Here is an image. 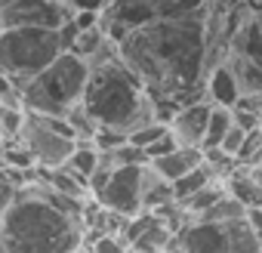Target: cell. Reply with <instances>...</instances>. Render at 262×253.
I'll list each match as a JSON object with an SVG mask.
<instances>
[{
    "label": "cell",
    "mask_w": 262,
    "mask_h": 253,
    "mask_svg": "<svg viewBox=\"0 0 262 253\" xmlns=\"http://www.w3.org/2000/svg\"><path fill=\"white\" fill-rule=\"evenodd\" d=\"M123 68H129L155 99H170L173 105L204 102V22L201 13L179 19H155L129 31L117 44Z\"/></svg>",
    "instance_id": "6da1fadb"
},
{
    "label": "cell",
    "mask_w": 262,
    "mask_h": 253,
    "mask_svg": "<svg viewBox=\"0 0 262 253\" xmlns=\"http://www.w3.org/2000/svg\"><path fill=\"white\" fill-rule=\"evenodd\" d=\"M77 247H83V225L43 201L40 176L25 182L0 216V253H74Z\"/></svg>",
    "instance_id": "7a4b0ae2"
},
{
    "label": "cell",
    "mask_w": 262,
    "mask_h": 253,
    "mask_svg": "<svg viewBox=\"0 0 262 253\" xmlns=\"http://www.w3.org/2000/svg\"><path fill=\"white\" fill-rule=\"evenodd\" d=\"M142 96H145L142 80L129 68H123V62H114V65L90 71L80 105L93 117L96 126L129 136L136 126V111H139Z\"/></svg>",
    "instance_id": "3957f363"
},
{
    "label": "cell",
    "mask_w": 262,
    "mask_h": 253,
    "mask_svg": "<svg viewBox=\"0 0 262 253\" xmlns=\"http://www.w3.org/2000/svg\"><path fill=\"white\" fill-rule=\"evenodd\" d=\"M86 65L74 53H59L40 74H34L22 90V108L40 117H62L65 108L80 102L86 87Z\"/></svg>",
    "instance_id": "277c9868"
},
{
    "label": "cell",
    "mask_w": 262,
    "mask_h": 253,
    "mask_svg": "<svg viewBox=\"0 0 262 253\" xmlns=\"http://www.w3.org/2000/svg\"><path fill=\"white\" fill-rule=\"evenodd\" d=\"M59 37L47 28H4L0 31V74L25 87L59 56Z\"/></svg>",
    "instance_id": "5b68a950"
},
{
    "label": "cell",
    "mask_w": 262,
    "mask_h": 253,
    "mask_svg": "<svg viewBox=\"0 0 262 253\" xmlns=\"http://www.w3.org/2000/svg\"><path fill=\"white\" fill-rule=\"evenodd\" d=\"M19 139L25 142L31 161L37 170H53L68 161L74 152V133L65 123V117H40L25 111V123L19 130Z\"/></svg>",
    "instance_id": "8992f818"
},
{
    "label": "cell",
    "mask_w": 262,
    "mask_h": 253,
    "mask_svg": "<svg viewBox=\"0 0 262 253\" xmlns=\"http://www.w3.org/2000/svg\"><path fill=\"white\" fill-rule=\"evenodd\" d=\"M68 10L53 0H7L0 10V25L4 28H47L59 31L68 22Z\"/></svg>",
    "instance_id": "52a82bcc"
},
{
    "label": "cell",
    "mask_w": 262,
    "mask_h": 253,
    "mask_svg": "<svg viewBox=\"0 0 262 253\" xmlns=\"http://www.w3.org/2000/svg\"><path fill=\"white\" fill-rule=\"evenodd\" d=\"M164 253H234V244L228 225H210L194 219L170 238Z\"/></svg>",
    "instance_id": "ba28073f"
},
{
    "label": "cell",
    "mask_w": 262,
    "mask_h": 253,
    "mask_svg": "<svg viewBox=\"0 0 262 253\" xmlns=\"http://www.w3.org/2000/svg\"><path fill=\"white\" fill-rule=\"evenodd\" d=\"M96 204L102 210H111L123 219L142 213V204H139V167H117L111 170L105 188L96 195Z\"/></svg>",
    "instance_id": "9c48e42d"
},
{
    "label": "cell",
    "mask_w": 262,
    "mask_h": 253,
    "mask_svg": "<svg viewBox=\"0 0 262 253\" xmlns=\"http://www.w3.org/2000/svg\"><path fill=\"white\" fill-rule=\"evenodd\" d=\"M207 102H188L182 108L173 111V117L167 120V130L176 139L179 149H201L204 145V133H207Z\"/></svg>",
    "instance_id": "30bf717a"
},
{
    "label": "cell",
    "mask_w": 262,
    "mask_h": 253,
    "mask_svg": "<svg viewBox=\"0 0 262 253\" xmlns=\"http://www.w3.org/2000/svg\"><path fill=\"white\" fill-rule=\"evenodd\" d=\"M222 192L234 198L241 207H262V164L256 167H234L231 176L222 182Z\"/></svg>",
    "instance_id": "8fae6325"
},
{
    "label": "cell",
    "mask_w": 262,
    "mask_h": 253,
    "mask_svg": "<svg viewBox=\"0 0 262 253\" xmlns=\"http://www.w3.org/2000/svg\"><path fill=\"white\" fill-rule=\"evenodd\" d=\"M222 65L231 77H234V87H237V96H253V93H262V65L247 59V56H237L231 50L222 53V59L216 62Z\"/></svg>",
    "instance_id": "7c38bea8"
},
{
    "label": "cell",
    "mask_w": 262,
    "mask_h": 253,
    "mask_svg": "<svg viewBox=\"0 0 262 253\" xmlns=\"http://www.w3.org/2000/svg\"><path fill=\"white\" fill-rule=\"evenodd\" d=\"M40 182L50 188V192H56V195H62V198H68V201H77V204H90L93 198H90V192H86V179H80L74 170H68L65 164L62 167H53V170H40Z\"/></svg>",
    "instance_id": "4fadbf2b"
},
{
    "label": "cell",
    "mask_w": 262,
    "mask_h": 253,
    "mask_svg": "<svg viewBox=\"0 0 262 253\" xmlns=\"http://www.w3.org/2000/svg\"><path fill=\"white\" fill-rule=\"evenodd\" d=\"M170 201H173L170 182H164L151 164H142L139 167V204H142V210L155 213V210H161Z\"/></svg>",
    "instance_id": "5bb4252c"
},
{
    "label": "cell",
    "mask_w": 262,
    "mask_h": 253,
    "mask_svg": "<svg viewBox=\"0 0 262 253\" xmlns=\"http://www.w3.org/2000/svg\"><path fill=\"white\" fill-rule=\"evenodd\" d=\"M201 93H204V102H207V105H225V108H231L234 99H237L234 77H231L222 65H213V68L207 71V77L201 80Z\"/></svg>",
    "instance_id": "9a60e30c"
},
{
    "label": "cell",
    "mask_w": 262,
    "mask_h": 253,
    "mask_svg": "<svg viewBox=\"0 0 262 253\" xmlns=\"http://www.w3.org/2000/svg\"><path fill=\"white\" fill-rule=\"evenodd\" d=\"M148 164L158 170V176L164 182H176L179 176H185L188 170H194L201 164V149H173L170 155H164L158 161H148Z\"/></svg>",
    "instance_id": "2e32d148"
},
{
    "label": "cell",
    "mask_w": 262,
    "mask_h": 253,
    "mask_svg": "<svg viewBox=\"0 0 262 253\" xmlns=\"http://www.w3.org/2000/svg\"><path fill=\"white\" fill-rule=\"evenodd\" d=\"M139 4L148 10L151 22L155 19H179V16H194L201 13L204 0H139Z\"/></svg>",
    "instance_id": "e0dca14e"
},
{
    "label": "cell",
    "mask_w": 262,
    "mask_h": 253,
    "mask_svg": "<svg viewBox=\"0 0 262 253\" xmlns=\"http://www.w3.org/2000/svg\"><path fill=\"white\" fill-rule=\"evenodd\" d=\"M34 179H37V167H34V170H25V173H13V170H7V167H0V216H4V213L16 204L19 188H22L25 182H34Z\"/></svg>",
    "instance_id": "ac0fdd59"
},
{
    "label": "cell",
    "mask_w": 262,
    "mask_h": 253,
    "mask_svg": "<svg viewBox=\"0 0 262 253\" xmlns=\"http://www.w3.org/2000/svg\"><path fill=\"white\" fill-rule=\"evenodd\" d=\"M170 238H173V231H170V228L161 222V216H158L126 250H129V253H164L167 244H170Z\"/></svg>",
    "instance_id": "d6986e66"
},
{
    "label": "cell",
    "mask_w": 262,
    "mask_h": 253,
    "mask_svg": "<svg viewBox=\"0 0 262 253\" xmlns=\"http://www.w3.org/2000/svg\"><path fill=\"white\" fill-rule=\"evenodd\" d=\"M0 167H7L13 173H25V170H34V161L25 149V142L19 136L13 139H0Z\"/></svg>",
    "instance_id": "ffe728a7"
},
{
    "label": "cell",
    "mask_w": 262,
    "mask_h": 253,
    "mask_svg": "<svg viewBox=\"0 0 262 253\" xmlns=\"http://www.w3.org/2000/svg\"><path fill=\"white\" fill-rule=\"evenodd\" d=\"M228 126H231V108L210 105V111H207V133H204V145L201 149H216Z\"/></svg>",
    "instance_id": "44dd1931"
},
{
    "label": "cell",
    "mask_w": 262,
    "mask_h": 253,
    "mask_svg": "<svg viewBox=\"0 0 262 253\" xmlns=\"http://www.w3.org/2000/svg\"><path fill=\"white\" fill-rule=\"evenodd\" d=\"M244 213H247V207H241L234 198H228L225 192H222V198L201 216V222H210V225H228V222H237V219H244Z\"/></svg>",
    "instance_id": "7402d4cb"
},
{
    "label": "cell",
    "mask_w": 262,
    "mask_h": 253,
    "mask_svg": "<svg viewBox=\"0 0 262 253\" xmlns=\"http://www.w3.org/2000/svg\"><path fill=\"white\" fill-rule=\"evenodd\" d=\"M213 182V176H210V170L204 167V164H198L194 170H188L185 176H179L176 182H170V192H173V201H185L188 195H194L198 188H204V185H210Z\"/></svg>",
    "instance_id": "603a6c76"
},
{
    "label": "cell",
    "mask_w": 262,
    "mask_h": 253,
    "mask_svg": "<svg viewBox=\"0 0 262 253\" xmlns=\"http://www.w3.org/2000/svg\"><path fill=\"white\" fill-rule=\"evenodd\" d=\"M65 123L71 126V133H74V142H93V136H96V130L99 126L93 123V117L83 111V105L80 102H74L71 108H65Z\"/></svg>",
    "instance_id": "cb8c5ba5"
},
{
    "label": "cell",
    "mask_w": 262,
    "mask_h": 253,
    "mask_svg": "<svg viewBox=\"0 0 262 253\" xmlns=\"http://www.w3.org/2000/svg\"><path fill=\"white\" fill-rule=\"evenodd\" d=\"M96 161H99V152H96V145H93V142H74V152L68 155L65 167H68V170H74L80 179H86V176L96 170Z\"/></svg>",
    "instance_id": "d4e9b609"
},
{
    "label": "cell",
    "mask_w": 262,
    "mask_h": 253,
    "mask_svg": "<svg viewBox=\"0 0 262 253\" xmlns=\"http://www.w3.org/2000/svg\"><path fill=\"white\" fill-rule=\"evenodd\" d=\"M234 164L237 167H256V164H262V130H253V133L244 136V142H241V149L234 155Z\"/></svg>",
    "instance_id": "484cf974"
},
{
    "label": "cell",
    "mask_w": 262,
    "mask_h": 253,
    "mask_svg": "<svg viewBox=\"0 0 262 253\" xmlns=\"http://www.w3.org/2000/svg\"><path fill=\"white\" fill-rule=\"evenodd\" d=\"M108 161H111V167H114V170H117V167H142V164H148V161H145V155H142V149L129 145V142H123V145L111 149V152H108Z\"/></svg>",
    "instance_id": "4316f807"
},
{
    "label": "cell",
    "mask_w": 262,
    "mask_h": 253,
    "mask_svg": "<svg viewBox=\"0 0 262 253\" xmlns=\"http://www.w3.org/2000/svg\"><path fill=\"white\" fill-rule=\"evenodd\" d=\"M161 136H167V123L155 120V123H148V126H139L136 133H129L126 142H129V145H136V149H148V145L158 142Z\"/></svg>",
    "instance_id": "83f0119b"
},
{
    "label": "cell",
    "mask_w": 262,
    "mask_h": 253,
    "mask_svg": "<svg viewBox=\"0 0 262 253\" xmlns=\"http://www.w3.org/2000/svg\"><path fill=\"white\" fill-rule=\"evenodd\" d=\"M22 123H25V111L0 108V139H13V136H19Z\"/></svg>",
    "instance_id": "f1b7e54d"
},
{
    "label": "cell",
    "mask_w": 262,
    "mask_h": 253,
    "mask_svg": "<svg viewBox=\"0 0 262 253\" xmlns=\"http://www.w3.org/2000/svg\"><path fill=\"white\" fill-rule=\"evenodd\" d=\"M111 0H62V7L68 10V16H80V13H93L99 16Z\"/></svg>",
    "instance_id": "f546056e"
},
{
    "label": "cell",
    "mask_w": 262,
    "mask_h": 253,
    "mask_svg": "<svg viewBox=\"0 0 262 253\" xmlns=\"http://www.w3.org/2000/svg\"><path fill=\"white\" fill-rule=\"evenodd\" d=\"M244 136H247V133H244V130H237V126L231 123L228 130H225V136L219 139V145H216V149H219V152H225L228 158H234V155H237V149H241V142H244Z\"/></svg>",
    "instance_id": "4dcf8cb0"
},
{
    "label": "cell",
    "mask_w": 262,
    "mask_h": 253,
    "mask_svg": "<svg viewBox=\"0 0 262 253\" xmlns=\"http://www.w3.org/2000/svg\"><path fill=\"white\" fill-rule=\"evenodd\" d=\"M173 149H179V145H176V139H173V136H170V130H167V136H161L158 142H151L148 149H142V155H145V161H158V158L170 155Z\"/></svg>",
    "instance_id": "1f68e13d"
},
{
    "label": "cell",
    "mask_w": 262,
    "mask_h": 253,
    "mask_svg": "<svg viewBox=\"0 0 262 253\" xmlns=\"http://www.w3.org/2000/svg\"><path fill=\"white\" fill-rule=\"evenodd\" d=\"M86 253H126V244L120 238H96L86 244Z\"/></svg>",
    "instance_id": "d6a6232c"
},
{
    "label": "cell",
    "mask_w": 262,
    "mask_h": 253,
    "mask_svg": "<svg viewBox=\"0 0 262 253\" xmlns=\"http://www.w3.org/2000/svg\"><path fill=\"white\" fill-rule=\"evenodd\" d=\"M231 123L244 133H253V130H262V117L259 114H247V111H234L231 108Z\"/></svg>",
    "instance_id": "836d02e7"
},
{
    "label": "cell",
    "mask_w": 262,
    "mask_h": 253,
    "mask_svg": "<svg viewBox=\"0 0 262 253\" xmlns=\"http://www.w3.org/2000/svg\"><path fill=\"white\" fill-rule=\"evenodd\" d=\"M231 108H234V111H247V114H259V117H262V93H253V96H237Z\"/></svg>",
    "instance_id": "e575fe53"
},
{
    "label": "cell",
    "mask_w": 262,
    "mask_h": 253,
    "mask_svg": "<svg viewBox=\"0 0 262 253\" xmlns=\"http://www.w3.org/2000/svg\"><path fill=\"white\" fill-rule=\"evenodd\" d=\"M74 253H86V247H77V250H74Z\"/></svg>",
    "instance_id": "d590c367"
},
{
    "label": "cell",
    "mask_w": 262,
    "mask_h": 253,
    "mask_svg": "<svg viewBox=\"0 0 262 253\" xmlns=\"http://www.w3.org/2000/svg\"><path fill=\"white\" fill-rule=\"evenodd\" d=\"M4 7H7V0H0V10H4Z\"/></svg>",
    "instance_id": "8d00e7d4"
}]
</instances>
